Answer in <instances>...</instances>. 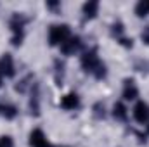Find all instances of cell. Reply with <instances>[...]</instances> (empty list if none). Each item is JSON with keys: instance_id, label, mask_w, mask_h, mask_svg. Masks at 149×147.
I'll return each instance as SVG.
<instances>
[{"instance_id": "1", "label": "cell", "mask_w": 149, "mask_h": 147, "mask_svg": "<svg viewBox=\"0 0 149 147\" xmlns=\"http://www.w3.org/2000/svg\"><path fill=\"white\" fill-rule=\"evenodd\" d=\"M28 23V19L23 16V14H12V17H10V21H9V26H10V30H12V45H16V47H19L21 45V42H23V37H24V33H23V28H24V24Z\"/></svg>"}, {"instance_id": "2", "label": "cell", "mask_w": 149, "mask_h": 147, "mask_svg": "<svg viewBox=\"0 0 149 147\" xmlns=\"http://www.w3.org/2000/svg\"><path fill=\"white\" fill-rule=\"evenodd\" d=\"M70 37H71V30L68 24H52L49 30V43L52 47L63 45Z\"/></svg>"}, {"instance_id": "3", "label": "cell", "mask_w": 149, "mask_h": 147, "mask_svg": "<svg viewBox=\"0 0 149 147\" xmlns=\"http://www.w3.org/2000/svg\"><path fill=\"white\" fill-rule=\"evenodd\" d=\"M101 61L97 57V49H90L87 50L83 55H81V68L85 73H90V74H95V71L101 68Z\"/></svg>"}, {"instance_id": "4", "label": "cell", "mask_w": 149, "mask_h": 147, "mask_svg": "<svg viewBox=\"0 0 149 147\" xmlns=\"http://www.w3.org/2000/svg\"><path fill=\"white\" fill-rule=\"evenodd\" d=\"M0 74L5 78H12L16 74V68H14V59L10 54H3L0 57Z\"/></svg>"}, {"instance_id": "5", "label": "cell", "mask_w": 149, "mask_h": 147, "mask_svg": "<svg viewBox=\"0 0 149 147\" xmlns=\"http://www.w3.org/2000/svg\"><path fill=\"white\" fill-rule=\"evenodd\" d=\"M80 49H81V38L80 37H70L61 45V52L64 55H73L74 52H78Z\"/></svg>"}, {"instance_id": "6", "label": "cell", "mask_w": 149, "mask_h": 147, "mask_svg": "<svg viewBox=\"0 0 149 147\" xmlns=\"http://www.w3.org/2000/svg\"><path fill=\"white\" fill-rule=\"evenodd\" d=\"M134 118H135L137 123H142V125L149 123V106L144 101H141V102L135 104V107H134Z\"/></svg>"}, {"instance_id": "7", "label": "cell", "mask_w": 149, "mask_h": 147, "mask_svg": "<svg viewBox=\"0 0 149 147\" xmlns=\"http://www.w3.org/2000/svg\"><path fill=\"white\" fill-rule=\"evenodd\" d=\"M30 146L31 147H52L50 142L47 140L45 133H43L42 130H38V128L30 133Z\"/></svg>"}, {"instance_id": "8", "label": "cell", "mask_w": 149, "mask_h": 147, "mask_svg": "<svg viewBox=\"0 0 149 147\" xmlns=\"http://www.w3.org/2000/svg\"><path fill=\"white\" fill-rule=\"evenodd\" d=\"M137 95H139V90L135 87V81L127 78L123 81V99L125 101H134V99H137Z\"/></svg>"}, {"instance_id": "9", "label": "cell", "mask_w": 149, "mask_h": 147, "mask_svg": "<svg viewBox=\"0 0 149 147\" xmlns=\"http://www.w3.org/2000/svg\"><path fill=\"white\" fill-rule=\"evenodd\" d=\"M78 106H80V97H78L74 92H71V94H66V95L61 99V107H63V109L71 111V109H76Z\"/></svg>"}, {"instance_id": "10", "label": "cell", "mask_w": 149, "mask_h": 147, "mask_svg": "<svg viewBox=\"0 0 149 147\" xmlns=\"http://www.w3.org/2000/svg\"><path fill=\"white\" fill-rule=\"evenodd\" d=\"M81 10H83L85 19H94V17L97 16V10H99V2H97V0L85 2L83 7H81Z\"/></svg>"}, {"instance_id": "11", "label": "cell", "mask_w": 149, "mask_h": 147, "mask_svg": "<svg viewBox=\"0 0 149 147\" xmlns=\"http://www.w3.org/2000/svg\"><path fill=\"white\" fill-rule=\"evenodd\" d=\"M30 112L33 116L40 114V94H38V85L33 87V92H31V99H30Z\"/></svg>"}, {"instance_id": "12", "label": "cell", "mask_w": 149, "mask_h": 147, "mask_svg": "<svg viewBox=\"0 0 149 147\" xmlns=\"http://www.w3.org/2000/svg\"><path fill=\"white\" fill-rule=\"evenodd\" d=\"M113 116L120 121H125L127 119V107L121 104V102H116L114 107H113Z\"/></svg>"}, {"instance_id": "13", "label": "cell", "mask_w": 149, "mask_h": 147, "mask_svg": "<svg viewBox=\"0 0 149 147\" xmlns=\"http://www.w3.org/2000/svg\"><path fill=\"white\" fill-rule=\"evenodd\" d=\"M135 14L139 16V17H146L149 14V2H139L137 5H135Z\"/></svg>"}, {"instance_id": "14", "label": "cell", "mask_w": 149, "mask_h": 147, "mask_svg": "<svg viewBox=\"0 0 149 147\" xmlns=\"http://www.w3.org/2000/svg\"><path fill=\"white\" fill-rule=\"evenodd\" d=\"M63 74H64V64L61 61H56V85H63Z\"/></svg>"}, {"instance_id": "15", "label": "cell", "mask_w": 149, "mask_h": 147, "mask_svg": "<svg viewBox=\"0 0 149 147\" xmlns=\"http://www.w3.org/2000/svg\"><path fill=\"white\" fill-rule=\"evenodd\" d=\"M0 114H3L7 119H12V118H16L17 109L14 106H0Z\"/></svg>"}, {"instance_id": "16", "label": "cell", "mask_w": 149, "mask_h": 147, "mask_svg": "<svg viewBox=\"0 0 149 147\" xmlns=\"http://www.w3.org/2000/svg\"><path fill=\"white\" fill-rule=\"evenodd\" d=\"M111 33H113V37H116L118 40H120V38L123 37V24H121V23H114Z\"/></svg>"}, {"instance_id": "17", "label": "cell", "mask_w": 149, "mask_h": 147, "mask_svg": "<svg viewBox=\"0 0 149 147\" xmlns=\"http://www.w3.org/2000/svg\"><path fill=\"white\" fill-rule=\"evenodd\" d=\"M0 147H14V140H12V137H9V135L0 137Z\"/></svg>"}, {"instance_id": "18", "label": "cell", "mask_w": 149, "mask_h": 147, "mask_svg": "<svg viewBox=\"0 0 149 147\" xmlns=\"http://www.w3.org/2000/svg\"><path fill=\"white\" fill-rule=\"evenodd\" d=\"M94 109H95V118H99V119H101V118H104V116H106V112H104V106L97 104Z\"/></svg>"}, {"instance_id": "19", "label": "cell", "mask_w": 149, "mask_h": 147, "mask_svg": "<svg viewBox=\"0 0 149 147\" xmlns=\"http://www.w3.org/2000/svg\"><path fill=\"white\" fill-rule=\"evenodd\" d=\"M141 37H142V42L149 45V26H146V28H144V31H142V35H141Z\"/></svg>"}, {"instance_id": "20", "label": "cell", "mask_w": 149, "mask_h": 147, "mask_svg": "<svg viewBox=\"0 0 149 147\" xmlns=\"http://www.w3.org/2000/svg\"><path fill=\"white\" fill-rule=\"evenodd\" d=\"M47 7H49V9H57V7H59V3H57V2H49V3H47Z\"/></svg>"}, {"instance_id": "21", "label": "cell", "mask_w": 149, "mask_h": 147, "mask_svg": "<svg viewBox=\"0 0 149 147\" xmlns=\"http://www.w3.org/2000/svg\"><path fill=\"white\" fill-rule=\"evenodd\" d=\"M0 87H2V74H0Z\"/></svg>"}, {"instance_id": "22", "label": "cell", "mask_w": 149, "mask_h": 147, "mask_svg": "<svg viewBox=\"0 0 149 147\" xmlns=\"http://www.w3.org/2000/svg\"><path fill=\"white\" fill-rule=\"evenodd\" d=\"M148 133H149V125H148Z\"/></svg>"}]
</instances>
